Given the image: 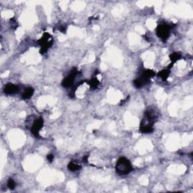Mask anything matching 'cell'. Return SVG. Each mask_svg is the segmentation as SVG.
<instances>
[{"mask_svg":"<svg viewBox=\"0 0 193 193\" xmlns=\"http://www.w3.org/2000/svg\"><path fill=\"white\" fill-rule=\"evenodd\" d=\"M133 167L131 165V163L128 158H125V157H121L117 161L115 165V171L119 175H127V174L131 173Z\"/></svg>","mask_w":193,"mask_h":193,"instance_id":"6da1fadb","label":"cell"},{"mask_svg":"<svg viewBox=\"0 0 193 193\" xmlns=\"http://www.w3.org/2000/svg\"><path fill=\"white\" fill-rule=\"evenodd\" d=\"M39 44L41 45V54H44L48 51V48L52 45L53 41L51 39V36L48 33H45L43 34V36L39 41Z\"/></svg>","mask_w":193,"mask_h":193,"instance_id":"7a4b0ae2","label":"cell"},{"mask_svg":"<svg viewBox=\"0 0 193 193\" xmlns=\"http://www.w3.org/2000/svg\"><path fill=\"white\" fill-rule=\"evenodd\" d=\"M171 33V27L169 25L161 23L156 28V34L162 41H166L169 38Z\"/></svg>","mask_w":193,"mask_h":193,"instance_id":"3957f363","label":"cell"},{"mask_svg":"<svg viewBox=\"0 0 193 193\" xmlns=\"http://www.w3.org/2000/svg\"><path fill=\"white\" fill-rule=\"evenodd\" d=\"M78 70L76 68L73 69L71 72L70 73V74L67 76L66 78H64V79L62 81V86L64 88H70L72 85H73V83H74L75 79H76V76L78 75Z\"/></svg>","mask_w":193,"mask_h":193,"instance_id":"277c9868","label":"cell"},{"mask_svg":"<svg viewBox=\"0 0 193 193\" xmlns=\"http://www.w3.org/2000/svg\"><path fill=\"white\" fill-rule=\"evenodd\" d=\"M154 123L146 120V119H143L140 123V131L143 134H150L153 131L154 128H153Z\"/></svg>","mask_w":193,"mask_h":193,"instance_id":"5b68a950","label":"cell"},{"mask_svg":"<svg viewBox=\"0 0 193 193\" xmlns=\"http://www.w3.org/2000/svg\"><path fill=\"white\" fill-rule=\"evenodd\" d=\"M44 121L42 118H39L38 119L34 122L31 131H32L33 134L36 136V137H39V131L42 129V126H43Z\"/></svg>","mask_w":193,"mask_h":193,"instance_id":"8992f818","label":"cell"},{"mask_svg":"<svg viewBox=\"0 0 193 193\" xmlns=\"http://www.w3.org/2000/svg\"><path fill=\"white\" fill-rule=\"evenodd\" d=\"M149 81H150V78L141 74V76L139 78H137L134 81V85L136 88H141L143 86L146 85Z\"/></svg>","mask_w":193,"mask_h":193,"instance_id":"52a82bcc","label":"cell"},{"mask_svg":"<svg viewBox=\"0 0 193 193\" xmlns=\"http://www.w3.org/2000/svg\"><path fill=\"white\" fill-rule=\"evenodd\" d=\"M18 87L17 85H15V84H12V83H9V84H5L4 88V92L6 95H12V94H15V92L18 91Z\"/></svg>","mask_w":193,"mask_h":193,"instance_id":"ba28073f","label":"cell"},{"mask_svg":"<svg viewBox=\"0 0 193 193\" xmlns=\"http://www.w3.org/2000/svg\"><path fill=\"white\" fill-rule=\"evenodd\" d=\"M33 93H34V89L33 88L29 87L25 89L23 95H22V97H23V99H24V100H26V99L30 98V97L33 96Z\"/></svg>","mask_w":193,"mask_h":193,"instance_id":"9c48e42d","label":"cell"},{"mask_svg":"<svg viewBox=\"0 0 193 193\" xmlns=\"http://www.w3.org/2000/svg\"><path fill=\"white\" fill-rule=\"evenodd\" d=\"M81 168V166L76 161H71L70 162V164H68V169L70 171H77L80 170Z\"/></svg>","mask_w":193,"mask_h":193,"instance_id":"30bf717a","label":"cell"},{"mask_svg":"<svg viewBox=\"0 0 193 193\" xmlns=\"http://www.w3.org/2000/svg\"><path fill=\"white\" fill-rule=\"evenodd\" d=\"M157 76H158V77L161 78L162 81H166L167 78H168V76H170V70H169L168 69L161 70V71H160L159 73L157 74Z\"/></svg>","mask_w":193,"mask_h":193,"instance_id":"8fae6325","label":"cell"},{"mask_svg":"<svg viewBox=\"0 0 193 193\" xmlns=\"http://www.w3.org/2000/svg\"><path fill=\"white\" fill-rule=\"evenodd\" d=\"M181 57L182 56L180 53H177V52L172 53V54L170 55V60H171V62L170 67H171L172 65H174V63H176L177 60H179L181 58Z\"/></svg>","mask_w":193,"mask_h":193,"instance_id":"7c38bea8","label":"cell"},{"mask_svg":"<svg viewBox=\"0 0 193 193\" xmlns=\"http://www.w3.org/2000/svg\"><path fill=\"white\" fill-rule=\"evenodd\" d=\"M88 84L90 85V87L91 88L95 89L97 88V86L100 84V81H99V80L97 79V77H93L92 78H91V80L89 81Z\"/></svg>","mask_w":193,"mask_h":193,"instance_id":"4fadbf2b","label":"cell"},{"mask_svg":"<svg viewBox=\"0 0 193 193\" xmlns=\"http://www.w3.org/2000/svg\"><path fill=\"white\" fill-rule=\"evenodd\" d=\"M7 186L10 189H15V186H16V183H15V181L13 179H9V180H8Z\"/></svg>","mask_w":193,"mask_h":193,"instance_id":"5bb4252c","label":"cell"},{"mask_svg":"<svg viewBox=\"0 0 193 193\" xmlns=\"http://www.w3.org/2000/svg\"><path fill=\"white\" fill-rule=\"evenodd\" d=\"M47 159H48V161H50V162H52L53 160H54V155L51 154L48 155H47Z\"/></svg>","mask_w":193,"mask_h":193,"instance_id":"9a60e30c","label":"cell"},{"mask_svg":"<svg viewBox=\"0 0 193 193\" xmlns=\"http://www.w3.org/2000/svg\"><path fill=\"white\" fill-rule=\"evenodd\" d=\"M83 161L88 162V156H84V158H83Z\"/></svg>","mask_w":193,"mask_h":193,"instance_id":"2e32d148","label":"cell"}]
</instances>
